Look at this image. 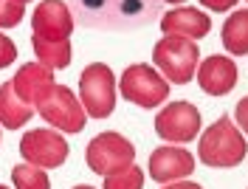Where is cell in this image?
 Wrapping results in <instances>:
<instances>
[{"label": "cell", "mask_w": 248, "mask_h": 189, "mask_svg": "<svg viewBox=\"0 0 248 189\" xmlns=\"http://www.w3.org/2000/svg\"><path fill=\"white\" fill-rule=\"evenodd\" d=\"M51 85H54V71H51L48 65H43V63L23 65V68L15 74V79H12L15 94L20 96L23 102H29L31 108L43 102V96L51 91Z\"/></svg>", "instance_id": "obj_13"}, {"label": "cell", "mask_w": 248, "mask_h": 189, "mask_svg": "<svg viewBox=\"0 0 248 189\" xmlns=\"http://www.w3.org/2000/svg\"><path fill=\"white\" fill-rule=\"evenodd\" d=\"M246 153H248L246 139L229 116L209 125L203 130L201 142H198V156L206 167H237L246 158Z\"/></svg>", "instance_id": "obj_2"}, {"label": "cell", "mask_w": 248, "mask_h": 189, "mask_svg": "<svg viewBox=\"0 0 248 189\" xmlns=\"http://www.w3.org/2000/svg\"><path fill=\"white\" fill-rule=\"evenodd\" d=\"M201 6L212 9V12H226V9L237 6V0H201Z\"/></svg>", "instance_id": "obj_23"}, {"label": "cell", "mask_w": 248, "mask_h": 189, "mask_svg": "<svg viewBox=\"0 0 248 189\" xmlns=\"http://www.w3.org/2000/svg\"><path fill=\"white\" fill-rule=\"evenodd\" d=\"M195 77H198V85H201L203 94L226 96L232 94L234 85H237V65L229 57H223V54H212V57H206L198 65Z\"/></svg>", "instance_id": "obj_12"}, {"label": "cell", "mask_w": 248, "mask_h": 189, "mask_svg": "<svg viewBox=\"0 0 248 189\" xmlns=\"http://www.w3.org/2000/svg\"><path fill=\"white\" fill-rule=\"evenodd\" d=\"M26 6L17 0H0V29H15L23 23Z\"/></svg>", "instance_id": "obj_20"}, {"label": "cell", "mask_w": 248, "mask_h": 189, "mask_svg": "<svg viewBox=\"0 0 248 189\" xmlns=\"http://www.w3.org/2000/svg\"><path fill=\"white\" fill-rule=\"evenodd\" d=\"M0 142H3V139H0Z\"/></svg>", "instance_id": "obj_29"}, {"label": "cell", "mask_w": 248, "mask_h": 189, "mask_svg": "<svg viewBox=\"0 0 248 189\" xmlns=\"http://www.w3.org/2000/svg\"><path fill=\"white\" fill-rule=\"evenodd\" d=\"M153 60L158 65V71L167 77V82L175 85H186L195 79V71L201 65V51L192 40L186 37H175L167 34L164 40H158L153 48Z\"/></svg>", "instance_id": "obj_3"}, {"label": "cell", "mask_w": 248, "mask_h": 189, "mask_svg": "<svg viewBox=\"0 0 248 189\" xmlns=\"http://www.w3.org/2000/svg\"><path fill=\"white\" fill-rule=\"evenodd\" d=\"M31 29H34V37L62 43V40H71L74 15H71L68 3H62V0H43L31 15Z\"/></svg>", "instance_id": "obj_10"}, {"label": "cell", "mask_w": 248, "mask_h": 189, "mask_svg": "<svg viewBox=\"0 0 248 189\" xmlns=\"http://www.w3.org/2000/svg\"><path fill=\"white\" fill-rule=\"evenodd\" d=\"M119 91L127 102L153 110L170 96V82L150 65H130L119 79Z\"/></svg>", "instance_id": "obj_6"}, {"label": "cell", "mask_w": 248, "mask_h": 189, "mask_svg": "<svg viewBox=\"0 0 248 189\" xmlns=\"http://www.w3.org/2000/svg\"><path fill=\"white\" fill-rule=\"evenodd\" d=\"M85 161H88V167H91L93 173L110 175V173H116V170L130 167L136 161V147H133V142H127L122 133L108 130V133H99L88 144Z\"/></svg>", "instance_id": "obj_7"}, {"label": "cell", "mask_w": 248, "mask_h": 189, "mask_svg": "<svg viewBox=\"0 0 248 189\" xmlns=\"http://www.w3.org/2000/svg\"><path fill=\"white\" fill-rule=\"evenodd\" d=\"M212 29V20L201 9H172L161 17V32L186 37V40H201Z\"/></svg>", "instance_id": "obj_14"}, {"label": "cell", "mask_w": 248, "mask_h": 189, "mask_svg": "<svg viewBox=\"0 0 248 189\" xmlns=\"http://www.w3.org/2000/svg\"><path fill=\"white\" fill-rule=\"evenodd\" d=\"M105 189H144V173L136 164L105 175Z\"/></svg>", "instance_id": "obj_19"}, {"label": "cell", "mask_w": 248, "mask_h": 189, "mask_svg": "<svg viewBox=\"0 0 248 189\" xmlns=\"http://www.w3.org/2000/svg\"><path fill=\"white\" fill-rule=\"evenodd\" d=\"M74 189H93V187H85V184H79V187H74Z\"/></svg>", "instance_id": "obj_26"}, {"label": "cell", "mask_w": 248, "mask_h": 189, "mask_svg": "<svg viewBox=\"0 0 248 189\" xmlns=\"http://www.w3.org/2000/svg\"><path fill=\"white\" fill-rule=\"evenodd\" d=\"M20 156L26 164H34L40 170H54L68 161V142L54 130H29L20 139Z\"/></svg>", "instance_id": "obj_8"}, {"label": "cell", "mask_w": 248, "mask_h": 189, "mask_svg": "<svg viewBox=\"0 0 248 189\" xmlns=\"http://www.w3.org/2000/svg\"><path fill=\"white\" fill-rule=\"evenodd\" d=\"M37 110H40V116L46 119L48 125H54L62 133H82L85 122H88V113L82 108V102L74 96V91L68 85H57V82L43 96Z\"/></svg>", "instance_id": "obj_5"}, {"label": "cell", "mask_w": 248, "mask_h": 189, "mask_svg": "<svg viewBox=\"0 0 248 189\" xmlns=\"http://www.w3.org/2000/svg\"><path fill=\"white\" fill-rule=\"evenodd\" d=\"M164 0H68L77 23L93 32H133L153 23Z\"/></svg>", "instance_id": "obj_1"}, {"label": "cell", "mask_w": 248, "mask_h": 189, "mask_svg": "<svg viewBox=\"0 0 248 189\" xmlns=\"http://www.w3.org/2000/svg\"><path fill=\"white\" fill-rule=\"evenodd\" d=\"M155 133L164 142L184 147L186 142H195V136L201 133V113L192 102H170L155 116Z\"/></svg>", "instance_id": "obj_9"}, {"label": "cell", "mask_w": 248, "mask_h": 189, "mask_svg": "<svg viewBox=\"0 0 248 189\" xmlns=\"http://www.w3.org/2000/svg\"><path fill=\"white\" fill-rule=\"evenodd\" d=\"M220 40L229 54L234 57H246L248 54V9H237L232 12V17L223 23Z\"/></svg>", "instance_id": "obj_16"}, {"label": "cell", "mask_w": 248, "mask_h": 189, "mask_svg": "<svg viewBox=\"0 0 248 189\" xmlns=\"http://www.w3.org/2000/svg\"><path fill=\"white\" fill-rule=\"evenodd\" d=\"M195 173V156L184 147H158L150 156V175L158 184H172Z\"/></svg>", "instance_id": "obj_11"}, {"label": "cell", "mask_w": 248, "mask_h": 189, "mask_svg": "<svg viewBox=\"0 0 248 189\" xmlns=\"http://www.w3.org/2000/svg\"><path fill=\"white\" fill-rule=\"evenodd\" d=\"M12 184L17 189H51L46 170H40L34 164H17L12 170Z\"/></svg>", "instance_id": "obj_18"}, {"label": "cell", "mask_w": 248, "mask_h": 189, "mask_svg": "<svg viewBox=\"0 0 248 189\" xmlns=\"http://www.w3.org/2000/svg\"><path fill=\"white\" fill-rule=\"evenodd\" d=\"M161 189H203L201 184H192V181H172L170 187H161Z\"/></svg>", "instance_id": "obj_24"}, {"label": "cell", "mask_w": 248, "mask_h": 189, "mask_svg": "<svg viewBox=\"0 0 248 189\" xmlns=\"http://www.w3.org/2000/svg\"><path fill=\"white\" fill-rule=\"evenodd\" d=\"M31 116H34V108L15 94L12 82L0 85V127H6V130H20Z\"/></svg>", "instance_id": "obj_15"}, {"label": "cell", "mask_w": 248, "mask_h": 189, "mask_svg": "<svg viewBox=\"0 0 248 189\" xmlns=\"http://www.w3.org/2000/svg\"><path fill=\"white\" fill-rule=\"evenodd\" d=\"M82 108L91 119H108L116 110V79L105 63H93L79 77Z\"/></svg>", "instance_id": "obj_4"}, {"label": "cell", "mask_w": 248, "mask_h": 189, "mask_svg": "<svg viewBox=\"0 0 248 189\" xmlns=\"http://www.w3.org/2000/svg\"><path fill=\"white\" fill-rule=\"evenodd\" d=\"M0 189H9V187H3V184H0Z\"/></svg>", "instance_id": "obj_28"}, {"label": "cell", "mask_w": 248, "mask_h": 189, "mask_svg": "<svg viewBox=\"0 0 248 189\" xmlns=\"http://www.w3.org/2000/svg\"><path fill=\"white\" fill-rule=\"evenodd\" d=\"M31 46H34L37 60L43 65H48L51 71H60V68L71 65V40L51 43V40H43V37H31Z\"/></svg>", "instance_id": "obj_17"}, {"label": "cell", "mask_w": 248, "mask_h": 189, "mask_svg": "<svg viewBox=\"0 0 248 189\" xmlns=\"http://www.w3.org/2000/svg\"><path fill=\"white\" fill-rule=\"evenodd\" d=\"M17 3H29V0H17Z\"/></svg>", "instance_id": "obj_27"}, {"label": "cell", "mask_w": 248, "mask_h": 189, "mask_svg": "<svg viewBox=\"0 0 248 189\" xmlns=\"http://www.w3.org/2000/svg\"><path fill=\"white\" fill-rule=\"evenodd\" d=\"M234 119H237V127L248 136V96H243V99L237 102V108H234Z\"/></svg>", "instance_id": "obj_22"}, {"label": "cell", "mask_w": 248, "mask_h": 189, "mask_svg": "<svg viewBox=\"0 0 248 189\" xmlns=\"http://www.w3.org/2000/svg\"><path fill=\"white\" fill-rule=\"evenodd\" d=\"M17 60V48L15 43L6 37V34H0V68H9V65Z\"/></svg>", "instance_id": "obj_21"}, {"label": "cell", "mask_w": 248, "mask_h": 189, "mask_svg": "<svg viewBox=\"0 0 248 189\" xmlns=\"http://www.w3.org/2000/svg\"><path fill=\"white\" fill-rule=\"evenodd\" d=\"M167 3H172V6H175V3H186V0H167Z\"/></svg>", "instance_id": "obj_25"}]
</instances>
